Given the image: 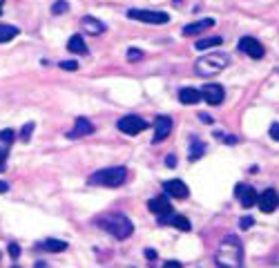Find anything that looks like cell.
Returning a JSON list of instances; mask_svg holds the SVG:
<instances>
[{
    "instance_id": "32",
    "label": "cell",
    "mask_w": 279,
    "mask_h": 268,
    "mask_svg": "<svg viewBox=\"0 0 279 268\" xmlns=\"http://www.w3.org/2000/svg\"><path fill=\"white\" fill-rule=\"evenodd\" d=\"M199 121H201V123H205V125H210V123L215 121V119H212L210 114H205V112H201V114H199Z\"/></svg>"
},
{
    "instance_id": "26",
    "label": "cell",
    "mask_w": 279,
    "mask_h": 268,
    "mask_svg": "<svg viewBox=\"0 0 279 268\" xmlns=\"http://www.w3.org/2000/svg\"><path fill=\"white\" fill-rule=\"evenodd\" d=\"M31 132H33V123L29 121V123H25V125H22L20 139H22V141H29V139H31Z\"/></svg>"
},
{
    "instance_id": "37",
    "label": "cell",
    "mask_w": 279,
    "mask_h": 268,
    "mask_svg": "<svg viewBox=\"0 0 279 268\" xmlns=\"http://www.w3.org/2000/svg\"><path fill=\"white\" fill-rule=\"evenodd\" d=\"M223 141H226V143H230V145H234V143H237V137H232V134H228V137H223Z\"/></svg>"
},
{
    "instance_id": "23",
    "label": "cell",
    "mask_w": 279,
    "mask_h": 268,
    "mask_svg": "<svg viewBox=\"0 0 279 268\" xmlns=\"http://www.w3.org/2000/svg\"><path fill=\"white\" fill-rule=\"evenodd\" d=\"M221 36H212V38H203V41H199L197 45H194V49H199V52H203V49L208 47H215V45H221Z\"/></svg>"
},
{
    "instance_id": "21",
    "label": "cell",
    "mask_w": 279,
    "mask_h": 268,
    "mask_svg": "<svg viewBox=\"0 0 279 268\" xmlns=\"http://www.w3.org/2000/svg\"><path fill=\"white\" fill-rule=\"evenodd\" d=\"M167 226H175V228H179V230H183V232L192 230V223H190V219H188V217H183V215H172Z\"/></svg>"
},
{
    "instance_id": "18",
    "label": "cell",
    "mask_w": 279,
    "mask_h": 268,
    "mask_svg": "<svg viewBox=\"0 0 279 268\" xmlns=\"http://www.w3.org/2000/svg\"><path fill=\"white\" fill-rule=\"evenodd\" d=\"M203 154H205V143L201 141L197 134H192V137H190V154H188V159L190 161H199Z\"/></svg>"
},
{
    "instance_id": "31",
    "label": "cell",
    "mask_w": 279,
    "mask_h": 268,
    "mask_svg": "<svg viewBox=\"0 0 279 268\" xmlns=\"http://www.w3.org/2000/svg\"><path fill=\"white\" fill-rule=\"evenodd\" d=\"M270 137L275 139V141H279V123H272L270 125Z\"/></svg>"
},
{
    "instance_id": "38",
    "label": "cell",
    "mask_w": 279,
    "mask_h": 268,
    "mask_svg": "<svg viewBox=\"0 0 279 268\" xmlns=\"http://www.w3.org/2000/svg\"><path fill=\"white\" fill-rule=\"evenodd\" d=\"M7 190H9L7 183H5V181H0V194H5V192H7Z\"/></svg>"
},
{
    "instance_id": "15",
    "label": "cell",
    "mask_w": 279,
    "mask_h": 268,
    "mask_svg": "<svg viewBox=\"0 0 279 268\" xmlns=\"http://www.w3.org/2000/svg\"><path fill=\"white\" fill-rule=\"evenodd\" d=\"M94 130H96V127L92 125V123H89L87 119H76V123H74V130H72L69 134H67V137L69 139H78V137H87V134H94Z\"/></svg>"
},
{
    "instance_id": "10",
    "label": "cell",
    "mask_w": 279,
    "mask_h": 268,
    "mask_svg": "<svg viewBox=\"0 0 279 268\" xmlns=\"http://www.w3.org/2000/svg\"><path fill=\"white\" fill-rule=\"evenodd\" d=\"M239 49H241L243 54H248L250 58H264V54H266V49H264V45H261L257 38H253V36H243L241 41H239V45H237Z\"/></svg>"
},
{
    "instance_id": "16",
    "label": "cell",
    "mask_w": 279,
    "mask_h": 268,
    "mask_svg": "<svg viewBox=\"0 0 279 268\" xmlns=\"http://www.w3.org/2000/svg\"><path fill=\"white\" fill-rule=\"evenodd\" d=\"M215 27V20L212 18H203V20H197V22H190V25L183 27V36H197V34L210 29Z\"/></svg>"
},
{
    "instance_id": "11",
    "label": "cell",
    "mask_w": 279,
    "mask_h": 268,
    "mask_svg": "<svg viewBox=\"0 0 279 268\" xmlns=\"http://www.w3.org/2000/svg\"><path fill=\"white\" fill-rule=\"evenodd\" d=\"M172 132V119L170 116H156L154 119V137L152 143H163Z\"/></svg>"
},
{
    "instance_id": "34",
    "label": "cell",
    "mask_w": 279,
    "mask_h": 268,
    "mask_svg": "<svg viewBox=\"0 0 279 268\" xmlns=\"http://www.w3.org/2000/svg\"><path fill=\"white\" fill-rule=\"evenodd\" d=\"M165 165H167V168H175V165H177V156H175V154L165 156Z\"/></svg>"
},
{
    "instance_id": "1",
    "label": "cell",
    "mask_w": 279,
    "mask_h": 268,
    "mask_svg": "<svg viewBox=\"0 0 279 268\" xmlns=\"http://www.w3.org/2000/svg\"><path fill=\"white\" fill-rule=\"evenodd\" d=\"M217 266L226 268H241L243 266V246L239 242L237 234H226L217 248Z\"/></svg>"
},
{
    "instance_id": "24",
    "label": "cell",
    "mask_w": 279,
    "mask_h": 268,
    "mask_svg": "<svg viewBox=\"0 0 279 268\" xmlns=\"http://www.w3.org/2000/svg\"><path fill=\"white\" fill-rule=\"evenodd\" d=\"M14 139H16V132L14 130H3V132H0V148L7 150L9 145L14 143Z\"/></svg>"
},
{
    "instance_id": "3",
    "label": "cell",
    "mask_w": 279,
    "mask_h": 268,
    "mask_svg": "<svg viewBox=\"0 0 279 268\" xmlns=\"http://www.w3.org/2000/svg\"><path fill=\"white\" fill-rule=\"evenodd\" d=\"M228 63H230V58H228L226 54L210 52V54H205V56H201V58H197V63H194V74H197V76H203V78L217 76V74H221V72L226 70Z\"/></svg>"
},
{
    "instance_id": "9",
    "label": "cell",
    "mask_w": 279,
    "mask_h": 268,
    "mask_svg": "<svg viewBox=\"0 0 279 268\" xmlns=\"http://www.w3.org/2000/svg\"><path fill=\"white\" fill-rule=\"evenodd\" d=\"M257 206H259V210L266 212V215L275 212L279 208V194H277V190H272V188L264 190V192L257 197Z\"/></svg>"
},
{
    "instance_id": "20",
    "label": "cell",
    "mask_w": 279,
    "mask_h": 268,
    "mask_svg": "<svg viewBox=\"0 0 279 268\" xmlns=\"http://www.w3.org/2000/svg\"><path fill=\"white\" fill-rule=\"evenodd\" d=\"M41 248L47 250V253H63V250H67V242H63V239H45V242H41Z\"/></svg>"
},
{
    "instance_id": "5",
    "label": "cell",
    "mask_w": 279,
    "mask_h": 268,
    "mask_svg": "<svg viewBox=\"0 0 279 268\" xmlns=\"http://www.w3.org/2000/svg\"><path fill=\"white\" fill-rule=\"evenodd\" d=\"M127 18L130 20H138V22H150V25H165L170 20V14L159 9H130L127 11Z\"/></svg>"
},
{
    "instance_id": "28",
    "label": "cell",
    "mask_w": 279,
    "mask_h": 268,
    "mask_svg": "<svg viewBox=\"0 0 279 268\" xmlns=\"http://www.w3.org/2000/svg\"><path fill=\"white\" fill-rule=\"evenodd\" d=\"M253 223H255L253 217H241V219H239V228H241V230H248V228H253Z\"/></svg>"
},
{
    "instance_id": "4",
    "label": "cell",
    "mask_w": 279,
    "mask_h": 268,
    "mask_svg": "<svg viewBox=\"0 0 279 268\" xmlns=\"http://www.w3.org/2000/svg\"><path fill=\"white\" fill-rule=\"evenodd\" d=\"M125 179H127V168L114 165V168H103V170H96L92 177H89V183H92V186L119 188V186L125 183Z\"/></svg>"
},
{
    "instance_id": "8",
    "label": "cell",
    "mask_w": 279,
    "mask_h": 268,
    "mask_svg": "<svg viewBox=\"0 0 279 268\" xmlns=\"http://www.w3.org/2000/svg\"><path fill=\"white\" fill-rule=\"evenodd\" d=\"M223 96H226V89H223L219 83H205V85L201 87V98L208 105H221Z\"/></svg>"
},
{
    "instance_id": "29",
    "label": "cell",
    "mask_w": 279,
    "mask_h": 268,
    "mask_svg": "<svg viewBox=\"0 0 279 268\" xmlns=\"http://www.w3.org/2000/svg\"><path fill=\"white\" fill-rule=\"evenodd\" d=\"M60 67H63V70H67V72H76V70H78V63H76V60H63V63H60Z\"/></svg>"
},
{
    "instance_id": "25",
    "label": "cell",
    "mask_w": 279,
    "mask_h": 268,
    "mask_svg": "<svg viewBox=\"0 0 279 268\" xmlns=\"http://www.w3.org/2000/svg\"><path fill=\"white\" fill-rule=\"evenodd\" d=\"M67 9H69V5H67L65 0H56V3L52 5V14H54V16H60V14H65Z\"/></svg>"
},
{
    "instance_id": "33",
    "label": "cell",
    "mask_w": 279,
    "mask_h": 268,
    "mask_svg": "<svg viewBox=\"0 0 279 268\" xmlns=\"http://www.w3.org/2000/svg\"><path fill=\"white\" fill-rule=\"evenodd\" d=\"M5 161H7V150L0 148V172H3V168H5Z\"/></svg>"
},
{
    "instance_id": "13",
    "label": "cell",
    "mask_w": 279,
    "mask_h": 268,
    "mask_svg": "<svg viewBox=\"0 0 279 268\" xmlns=\"http://www.w3.org/2000/svg\"><path fill=\"white\" fill-rule=\"evenodd\" d=\"M234 197L239 199V204H241L243 208H250V206L257 204V197H259V194H257L250 186H243V183H239V186L234 188Z\"/></svg>"
},
{
    "instance_id": "22",
    "label": "cell",
    "mask_w": 279,
    "mask_h": 268,
    "mask_svg": "<svg viewBox=\"0 0 279 268\" xmlns=\"http://www.w3.org/2000/svg\"><path fill=\"white\" fill-rule=\"evenodd\" d=\"M20 34L18 27L14 25H0V43H9L11 38H16Z\"/></svg>"
},
{
    "instance_id": "12",
    "label": "cell",
    "mask_w": 279,
    "mask_h": 268,
    "mask_svg": "<svg viewBox=\"0 0 279 268\" xmlns=\"http://www.w3.org/2000/svg\"><path fill=\"white\" fill-rule=\"evenodd\" d=\"M163 190H165L167 197H175V199H188V194H190L188 186L181 181V179H170V181H165Z\"/></svg>"
},
{
    "instance_id": "17",
    "label": "cell",
    "mask_w": 279,
    "mask_h": 268,
    "mask_svg": "<svg viewBox=\"0 0 279 268\" xmlns=\"http://www.w3.org/2000/svg\"><path fill=\"white\" fill-rule=\"evenodd\" d=\"M179 100L183 105H197L201 103V89H194V87H181L179 89Z\"/></svg>"
},
{
    "instance_id": "36",
    "label": "cell",
    "mask_w": 279,
    "mask_h": 268,
    "mask_svg": "<svg viewBox=\"0 0 279 268\" xmlns=\"http://www.w3.org/2000/svg\"><path fill=\"white\" fill-rule=\"evenodd\" d=\"M165 268H181V261H165Z\"/></svg>"
},
{
    "instance_id": "6",
    "label": "cell",
    "mask_w": 279,
    "mask_h": 268,
    "mask_svg": "<svg viewBox=\"0 0 279 268\" xmlns=\"http://www.w3.org/2000/svg\"><path fill=\"white\" fill-rule=\"evenodd\" d=\"M148 208H150V212H152V215L159 217V223H161V226H167V223H170V217L175 215V210H172L167 194H159V197L150 199V201H148Z\"/></svg>"
},
{
    "instance_id": "19",
    "label": "cell",
    "mask_w": 279,
    "mask_h": 268,
    "mask_svg": "<svg viewBox=\"0 0 279 268\" xmlns=\"http://www.w3.org/2000/svg\"><path fill=\"white\" fill-rule=\"evenodd\" d=\"M67 49H69L72 54H78V56H85L87 54V45L83 41L81 34H74V36L67 41Z\"/></svg>"
},
{
    "instance_id": "2",
    "label": "cell",
    "mask_w": 279,
    "mask_h": 268,
    "mask_svg": "<svg viewBox=\"0 0 279 268\" xmlns=\"http://www.w3.org/2000/svg\"><path fill=\"white\" fill-rule=\"evenodd\" d=\"M98 228L110 232L114 239H127L134 232V223L121 212H105L98 219Z\"/></svg>"
},
{
    "instance_id": "27",
    "label": "cell",
    "mask_w": 279,
    "mask_h": 268,
    "mask_svg": "<svg viewBox=\"0 0 279 268\" xmlns=\"http://www.w3.org/2000/svg\"><path fill=\"white\" fill-rule=\"evenodd\" d=\"M143 58V52L141 49H127V60H130V63H134V60H141Z\"/></svg>"
},
{
    "instance_id": "30",
    "label": "cell",
    "mask_w": 279,
    "mask_h": 268,
    "mask_svg": "<svg viewBox=\"0 0 279 268\" xmlns=\"http://www.w3.org/2000/svg\"><path fill=\"white\" fill-rule=\"evenodd\" d=\"M9 255L14 257V259H18V257H20V248H18V244H9Z\"/></svg>"
},
{
    "instance_id": "35",
    "label": "cell",
    "mask_w": 279,
    "mask_h": 268,
    "mask_svg": "<svg viewBox=\"0 0 279 268\" xmlns=\"http://www.w3.org/2000/svg\"><path fill=\"white\" fill-rule=\"evenodd\" d=\"M145 259L154 261V259H156V250H154V248H148V250H145Z\"/></svg>"
},
{
    "instance_id": "39",
    "label": "cell",
    "mask_w": 279,
    "mask_h": 268,
    "mask_svg": "<svg viewBox=\"0 0 279 268\" xmlns=\"http://www.w3.org/2000/svg\"><path fill=\"white\" fill-rule=\"evenodd\" d=\"M3 5H5V0H0V16H3Z\"/></svg>"
},
{
    "instance_id": "7",
    "label": "cell",
    "mask_w": 279,
    "mask_h": 268,
    "mask_svg": "<svg viewBox=\"0 0 279 268\" xmlns=\"http://www.w3.org/2000/svg\"><path fill=\"white\" fill-rule=\"evenodd\" d=\"M116 127L123 132V134H130V137H136V134H141L143 130H148V121H143L141 116H123V119L116 121Z\"/></svg>"
},
{
    "instance_id": "14",
    "label": "cell",
    "mask_w": 279,
    "mask_h": 268,
    "mask_svg": "<svg viewBox=\"0 0 279 268\" xmlns=\"http://www.w3.org/2000/svg\"><path fill=\"white\" fill-rule=\"evenodd\" d=\"M81 27L83 31H87L89 36H98V34H103L108 27H105V22H100L98 18H94V16H83L81 18Z\"/></svg>"
}]
</instances>
